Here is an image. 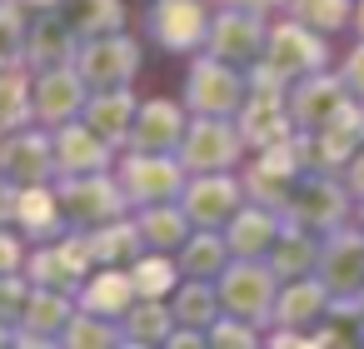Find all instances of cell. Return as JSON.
I'll return each instance as SVG.
<instances>
[{
  "instance_id": "cell-1",
  "label": "cell",
  "mask_w": 364,
  "mask_h": 349,
  "mask_svg": "<svg viewBox=\"0 0 364 349\" xmlns=\"http://www.w3.org/2000/svg\"><path fill=\"white\" fill-rule=\"evenodd\" d=\"M55 195H60V215L70 230H95L105 220L130 215V200L115 180V170H95V175H55Z\"/></svg>"
},
{
  "instance_id": "cell-2",
  "label": "cell",
  "mask_w": 364,
  "mask_h": 349,
  "mask_svg": "<svg viewBox=\"0 0 364 349\" xmlns=\"http://www.w3.org/2000/svg\"><path fill=\"white\" fill-rule=\"evenodd\" d=\"M245 135L230 115H190L185 140H180V165L190 175H215V170H240L245 160Z\"/></svg>"
},
{
  "instance_id": "cell-3",
  "label": "cell",
  "mask_w": 364,
  "mask_h": 349,
  "mask_svg": "<svg viewBox=\"0 0 364 349\" xmlns=\"http://www.w3.org/2000/svg\"><path fill=\"white\" fill-rule=\"evenodd\" d=\"M90 269H95V254H90L85 230H65L55 240H36L31 254H26V279L36 289H65V294H75Z\"/></svg>"
},
{
  "instance_id": "cell-4",
  "label": "cell",
  "mask_w": 364,
  "mask_h": 349,
  "mask_svg": "<svg viewBox=\"0 0 364 349\" xmlns=\"http://www.w3.org/2000/svg\"><path fill=\"white\" fill-rule=\"evenodd\" d=\"M279 284H284V279L274 274L269 259H230V264L220 269V279H215L220 309H225V314H240V319H250V324H269Z\"/></svg>"
},
{
  "instance_id": "cell-5",
  "label": "cell",
  "mask_w": 364,
  "mask_h": 349,
  "mask_svg": "<svg viewBox=\"0 0 364 349\" xmlns=\"http://www.w3.org/2000/svg\"><path fill=\"white\" fill-rule=\"evenodd\" d=\"M245 95H250V80L240 65L215 60L210 50H200L190 60V75H185V110L190 115H230L235 120Z\"/></svg>"
},
{
  "instance_id": "cell-6",
  "label": "cell",
  "mask_w": 364,
  "mask_h": 349,
  "mask_svg": "<svg viewBox=\"0 0 364 349\" xmlns=\"http://www.w3.org/2000/svg\"><path fill=\"white\" fill-rule=\"evenodd\" d=\"M115 180L130 200V210L140 205H160V200H180L190 170L180 165V155H150V150H125L115 160Z\"/></svg>"
},
{
  "instance_id": "cell-7",
  "label": "cell",
  "mask_w": 364,
  "mask_h": 349,
  "mask_svg": "<svg viewBox=\"0 0 364 349\" xmlns=\"http://www.w3.org/2000/svg\"><path fill=\"white\" fill-rule=\"evenodd\" d=\"M289 225H304L314 235H329L349 220V185H339L329 170H304L279 210Z\"/></svg>"
},
{
  "instance_id": "cell-8",
  "label": "cell",
  "mask_w": 364,
  "mask_h": 349,
  "mask_svg": "<svg viewBox=\"0 0 364 349\" xmlns=\"http://www.w3.org/2000/svg\"><path fill=\"white\" fill-rule=\"evenodd\" d=\"M140 60H145L140 41H135V36H125V31L90 36V41H80V50H75V70H80V80H85L90 90L130 85V80L140 75Z\"/></svg>"
},
{
  "instance_id": "cell-9",
  "label": "cell",
  "mask_w": 364,
  "mask_h": 349,
  "mask_svg": "<svg viewBox=\"0 0 364 349\" xmlns=\"http://www.w3.org/2000/svg\"><path fill=\"white\" fill-rule=\"evenodd\" d=\"M264 65H274L289 85L299 80V75H314V70H324L329 65V41L314 31V26H304V21H279V26H269V36H264V55H259Z\"/></svg>"
},
{
  "instance_id": "cell-10",
  "label": "cell",
  "mask_w": 364,
  "mask_h": 349,
  "mask_svg": "<svg viewBox=\"0 0 364 349\" xmlns=\"http://www.w3.org/2000/svg\"><path fill=\"white\" fill-rule=\"evenodd\" d=\"M245 180L235 170H215V175H190L180 190V210L190 215L195 230H225L230 215L245 205Z\"/></svg>"
},
{
  "instance_id": "cell-11",
  "label": "cell",
  "mask_w": 364,
  "mask_h": 349,
  "mask_svg": "<svg viewBox=\"0 0 364 349\" xmlns=\"http://www.w3.org/2000/svg\"><path fill=\"white\" fill-rule=\"evenodd\" d=\"M145 26L160 50L195 55V50H205V36H210V6L205 0H155Z\"/></svg>"
},
{
  "instance_id": "cell-12",
  "label": "cell",
  "mask_w": 364,
  "mask_h": 349,
  "mask_svg": "<svg viewBox=\"0 0 364 349\" xmlns=\"http://www.w3.org/2000/svg\"><path fill=\"white\" fill-rule=\"evenodd\" d=\"M264 36H269L264 16H255V11H235V6H220V11L210 16L205 50H210L215 60H230V65L250 70V65L264 55Z\"/></svg>"
},
{
  "instance_id": "cell-13",
  "label": "cell",
  "mask_w": 364,
  "mask_h": 349,
  "mask_svg": "<svg viewBox=\"0 0 364 349\" xmlns=\"http://www.w3.org/2000/svg\"><path fill=\"white\" fill-rule=\"evenodd\" d=\"M0 175L16 180V185H41L55 180V135L50 125H21L0 140Z\"/></svg>"
},
{
  "instance_id": "cell-14",
  "label": "cell",
  "mask_w": 364,
  "mask_h": 349,
  "mask_svg": "<svg viewBox=\"0 0 364 349\" xmlns=\"http://www.w3.org/2000/svg\"><path fill=\"white\" fill-rule=\"evenodd\" d=\"M85 95L90 85L80 80L75 65H50V70H31V105H36V120L41 125H65L85 110Z\"/></svg>"
},
{
  "instance_id": "cell-15",
  "label": "cell",
  "mask_w": 364,
  "mask_h": 349,
  "mask_svg": "<svg viewBox=\"0 0 364 349\" xmlns=\"http://www.w3.org/2000/svg\"><path fill=\"white\" fill-rule=\"evenodd\" d=\"M314 274L324 279L329 299H359V294H364V235L349 230V225L329 230Z\"/></svg>"
},
{
  "instance_id": "cell-16",
  "label": "cell",
  "mask_w": 364,
  "mask_h": 349,
  "mask_svg": "<svg viewBox=\"0 0 364 349\" xmlns=\"http://www.w3.org/2000/svg\"><path fill=\"white\" fill-rule=\"evenodd\" d=\"M185 125H190V110H185V100H165V95H155V100H140V110H135V125H130V140H125V150L175 155V150H180V140H185Z\"/></svg>"
},
{
  "instance_id": "cell-17",
  "label": "cell",
  "mask_w": 364,
  "mask_h": 349,
  "mask_svg": "<svg viewBox=\"0 0 364 349\" xmlns=\"http://www.w3.org/2000/svg\"><path fill=\"white\" fill-rule=\"evenodd\" d=\"M50 135H55V175H95V170H115L120 160V150L105 135H95L80 115L55 125Z\"/></svg>"
},
{
  "instance_id": "cell-18",
  "label": "cell",
  "mask_w": 364,
  "mask_h": 349,
  "mask_svg": "<svg viewBox=\"0 0 364 349\" xmlns=\"http://www.w3.org/2000/svg\"><path fill=\"white\" fill-rule=\"evenodd\" d=\"M240 135L250 150H264V145H279L294 135V115H289V90H250L240 115H235Z\"/></svg>"
},
{
  "instance_id": "cell-19",
  "label": "cell",
  "mask_w": 364,
  "mask_h": 349,
  "mask_svg": "<svg viewBox=\"0 0 364 349\" xmlns=\"http://www.w3.org/2000/svg\"><path fill=\"white\" fill-rule=\"evenodd\" d=\"M75 309H80L75 294H65V289H36L31 284L26 314L16 324V344L21 349H31V344H60L65 329H70V319H75Z\"/></svg>"
},
{
  "instance_id": "cell-20",
  "label": "cell",
  "mask_w": 364,
  "mask_h": 349,
  "mask_svg": "<svg viewBox=\"0 0 364 349\" xmlns=\"http://www.w3.org/2000/svg\"><path fill=\"white\" fill-rule=\"evenodd\" d=\"M349 100V85L344 75L334 70H314V75H299L289 85V115H294V130H319L339 115V105Z\"/></svg>"
},
{
  "instance_id": "cell-21",
  "label": "cell",
  "mask_w": 364,
  "mask_h": 349,
  "mask_svg": "<svg viewBox=\"0 0 364 349\" xmlns=\"http://www.w3.org/2000/svg\"><path fill=\"white\" fill-rule=\"evenodd\" d=\"M279 230H284V215H279V210L245 200V205L230 215L225 240H230V254H235V259H264L269 245L279 240Z\"/></svg>"
},
{
  "instance_id": "cell-22",
  "label": "cell",
  "mask_w": 364,
  "mask_h": 349,
  "mask_svg": "<svg viewBox=\"0 0 364 349\" xmlns=\"http://www.w3.org/2000/svg\"><path fill=\"white\" fill-rule=\"evenodd\" d=\"M80 36L70 31V21L60 11H41L31 16V36H26V65L31 70H50V65H75Z\"/></svg>"
},
{
  "instance_id": "cell-23",
  "label": "cell",
  "mask_w": 364,
  "mask_h": 349,
  "mask_svg": "<svg viewBox=\"0 0 364 349\" xmlns=\"http://www.w3.org/2000/svg\"><path fill=\"white\" fill-rule=\"evenodd\" d=\"M135 110H140V100H135L130 85H105V90H90V95H85L80 120H85L95 135H105L115 150H125L130 125H135Z\"/></svg>"
},
{
  "instance_id": "cell-24",
  "label": "cell",
  "mask_w": 364,
  "mask_h": 349,
  "mask_svg": "<svg viewBox=\"0 0 364 349\" xmlns=\"http://www.w3.org/2000/svg\"><path fill=\"white\" fill-rule=\"evenodd\" d=\"M11 225L26 235V240H55L65 235V215H60V195H55V180H41V185H16V215Z\"/></svg>"
},
{
  "instance_id": "cell-25",
  "label": "cell",
  "mask_w": 364,
  "mask_h": 349,
  "mask_svg": "<svg viewBox=\"0 0 364 349\" xmlns=\"http://www.w3.org/2000/svg\"><path fill=\"white\" fill-rule=\"evenodd\" d=\"M135 279H130V264H95L80 289H75V304L90 309V314H105V319H120L130 304H135Z\"/></svg>"
},
{
  "instance_id": "cell-26",
  "label": "cell",
  "mask_w": 364,
  "mask_h": 349,
  "mask_svg": "<svg viewBox=\"0 0 364 349\" xmlns=\"http://www.w3.org/2000/svg\"><path fill=\"white\" fill-rule=\"evenodd\" d=\"M329 314V289L319 274H299V279H284L279 294H274V314L269 324H284V329H309Z\"/></svg>"
},
{
  "instance_id": "cell-27",
  "label": "cell",
  "mask_w": 364,
  "mask_h": 349,
  "mask_svg": "<svg viewBox=\"0 0 364 349\" xmlns=\"http://www.w3.org/2000/svg\"><path fill=\"white\" fill-rule=\"evenodd\" d=\"M319 249H324V240H319L314 230L284 220V230H279V240L269 245L264 259L274 264L279 279H299V274H314V269H319Z\"/></svg>"
},
{
  "instance_id": "cell-28",
  "label": "cell",
  "mask_w": 364,
  "mask_h": 349,
  "mask_svg": "<svg viewBox=\"0 0 364 349\" xmlns=\"http://www.w3.org/2000/svg\"><path fill=\"white\" fill-rule=\"evenodd\" d=\"M135 215V225H140V240H145V249H180L185 240H190V215L180 210V200H160V205H140V210H130Z\"/></svg>"
},
{
  "instance_id": "cell-29",
  "label": "cell",
  "mask_w": 364,
  "mask_h": 349,
  "mask_svg": "<svg viewBox=\"0 0 364 349\" xmlns=\"http://www.w3.org/2000/svg\"><path fill=\"white\" fill-rule=\"evenodd\" d=\"M175 259H180V274L185 279H220V269L235 254H230L225 230H190V240L175 249Z\"/></svg>"
},
{
  "instance_id": "cell-30",
  "label": "cell",
  "mask_w": 364,
  "mask_h": 349,
  "mask_svg": "<svg viewBox=\"0 0 364 349\" xmlns=\"http://www.w3.org/2000/svg\"><path fill=\"white\" fill-rule=\"evenodd\" d=\"M175 329V314H170V299H135L125 314H120V339L130 349H150V344H165Z\"/></svg>"
},
{
  "instance_id": "cell-31",
  "label": "cell",
  "mask_w": 364,
  "mask_h": 349,
  "mask_svg": "<svg viewBox=\"0 0 364 349\" xmlns=\"http://www.w3.org/2000/svg\"><path fill=\"white\" fill-rule=\"evenodd\" d=\"M85 240H90V254H95V264H130V259H135V254L145 249V240H140V225H135V215L105 220V225L85 230Z\"/></svg>"
},
{
  "instance_id": "cell-32",
  "label": "cell",
  "mask_w": 364,
  "mask_h": 349,
  "mask_svg": "<svg viewBox=\"0 0 364 349\" xmlns=\"http://www.w3.org/2000/svg\"><path fill=\"white\" fill-rule=\"evenodd\" d=\"M170 314H175V324H190V329H205L210 334V324L225 314L215 279H180L175 294H170Z\"/></svg>"
},
{
  "instance_id": "cell-33",
  "label": "cell",
  "mask_w": 364,
  "mask_h": 349,
  "mask_svg": "<svg viewBox=\"0 0 364 349\" xmlns=\"http://www.w3.org/2000/svg\"><path fill=\"white\" fill-rule=\"evenodd\" d=\"M130 279H135V294L140 299H170L185 274H180V259L170 249H140L130 259Z\"/></svg>"
},
{
  "instance_id": "cell-34",
  "label": "cell",
  "mask_w": 364,
  "mask_h": 349,
  "mask_svg": "<svg viewBox=\"0 0 364 349\" xmlns=\"http://www.w3.org/2000/svg\"><path fill=\"white\" fill-rule=\"evenodd\" d=\"M21 125H36L31 105V65H6L0 70V135H11Z\"/></svg>"
},
{
  "instance_id": "cell-35",
  "label": "cell",
  "mask_w": 364,
  "mask_h": 349,
  "mask_svg": "<svg viewBox=\"0 0 364 349\" xmlns=\"http://www.w3.org/2000/svg\"><path fill=\"white\" fill-rule=\"evenodd\" d=\"M60 16L70 21V31L80 41H90L105 31H125V0H65Z\"/></svg>"
},
{
  "instance_id": "cell-36",
  "label": "cell",
  "mask_w": 364,
  "mask_h": 349,
  "mask_svg": "<svg viewBox=\"0 0 364 349\" xmlns=\"http://www.w3.org/2000/svg\"><path fill=\"white\" fill-rule=\"evenodd\" d=\"M65 349H110V344H125L120 339V319H105V314H90V309H75L65 339Z\"/></svg>"
},
{
  "instance_id": "cell-37",
  "label": "cell",
  "mask_w": 364,
  "mask_h": 349,
  "mask_svg": "<svg viewBox=\"0 0 364 349\" xmlns=\"http://www.w3.org/2000/svg\"><path fill=\"white\" fill-rule=\"evenodd\" d=\"M26 36H31V11L21 0H0V70L26 65Z\"/></svg>"
},
{
  "instance_id": "cell-38",
  "label": "cell",
  "mask_w": 364,
  "mask_h": 349,
  "mask_svg": "<svg viewBox=\"0 0 364 349\" xmlns=\"http://www.w3.org/2000/svg\"><path fill=\"white\" fill-rule=\"evenodd\" d=\"M289 16L314 26L319 36H334L354 21V0H289Z\"/></svg>"
},
{
  "instance_id": "cell-39",
  "label": "cell",
  "mask_w": 364,
  "mask_h": 349,
  "mask_svg": "<svg viewBox=\"0 0 364 349\" xmlns=\"http://www.w3.org/2000/svg\"><path fill=\"white\" fill-rule=\"evenodd\" d=\"M210 344L215 349H250V344H259V324H250L240 314H220L210 324Z\"/></svg>"
},
{
  "instance_id": "cell-40",
  "label": "cell",
  "mask_w": 364,
  "mask_h": 349,
  "mask_svg": "<svg viewBox=\"0 0 364 349\" xmlns=\"http://www.w3.org/2000/svg\"><path fill=\"white\" fill-rule=\"evenodd\" d=\"M26 299H31V279H26V269H16V274H0V324H21V314H26Z\"/></svg>"
},
{
  "instance_id": "cell-41",
  "label": "cell",
  "mask_w": 364,
  "mask_h": 349,
  "mask_svg": "<svg viewBox=\"0 0 364 349\" xmlns=\"http://www.w3.org/2000/svg\"><path fill=\"white\" fill-rule=\"evenodd\" d=\"M26 254H31V240H26L16 225H0V274L26 269Z\"/></svg>"
},
{
  "instance_id": "cell-42",
  "label": "cell",
  "mask_w": 364,
  "mask_h": 349,
  "mask_svg": "<svg viewBox=\"0 0 364 349\" xmlns=\"http://www.w3.org/2000/svg\"><path fill=\"white\" fill-rule=\"evenodd\" d=\"M339 75H344V85H349V95L354 100H364V41L344 55V65H339Z\"/></svg>"
},
{
  "instance_id": "cell-43",
  "label": "cell",
  "mask_w": 364,
  "mask_h": 349,
  "mask_svg": "<svg viewBox=\"0 0 364 349\" xmlns=\"http://www.w3.org/2000/svg\"><path fill=\"white\" fill-rule=\"evenodd\" d=\"M344 185H349L354 200H364V145H359V155L349 160V180H344Z\"/></svg>"
},
{
  "instance_id": "cell-44",
  "label": "cell",
  "mask_w": 364,
  "mask_h": 349,
  "mask_svg": "<svg viewBox=\"0 0 364 349\" xmlns=\"http://www.w3.org/2000/svg\"><path fill=\"white\" fill-rule=\"evenodd\" d=\"M220 6H235V11H255V16H269V11L289 6V0H220Z\"/></svg>"
},
{
  "instance_id": "cell-45",
  "label": "cell",
  "mask_w": 364,
  "mask_h": 349,
  "mask_svg": "<svg viewBox=\"0 0 364 349\" xmlns=\"http://www.w3.org/2000/svg\"><path fill=\"white\" fill-rule=\"evenodd\" d=\"M11 215H16V180L0 175V225H11Z\"/></svg>"
},
{
  "instance_id": "cell-46",
  "label": "cell",
  "mask_w": 364,
  "mask_h": 349,
  "mask_svg": "<svg viewBox=\"0 0 364 349\" xmlns=\"http://www.w3.org/2000/svg\"><path fill=\"white\" fill-rule=\"evenodd\" d=\"M21 6H26L31 16H41V11H60V6H65V0H21Z\"/></svg>"
},
{
  "instance_id": "cell-47",
  "label": "cell",
  "mask_w": 364,
  "mask_h": 349,
  "mask_svg": "<svg viewBox=\"0 0 364 349\" xmlns=\"http://www.w3.org/2000/svg\"><path fill=\"white\" fill-rule=\"evenodd\" d=\"M354 31H359V41H364V0H354V21H349Z\"/></svg>"
},
{
  "instance_id": "cell-48",
  "label": "cell",
  "mask_w": 364,
  "mask_h": 349,
  "mask_svg": "<svg viewBox=\"0 0 364 349\" xmlns=\"http://www.w3.org/2000/svg\"><path fill=\"white\" fill-rule=\"evenodd\" d=\"M6 344H16V329H11V324H0V349H6Z\"/></svg>"
},
{
  "instance_id": "cell-49",
  "label": "cell",
  "mask_w": 364,
  "mask_h": 349,
  "mask_svg": "<svg viewBox=\"0 0 364 349\" xmlns=\"http://www.w3.org/2000/svg\"><path fill=\"white\" fill-rule=\"evenodd\" d=\"M359 309H364V294H359Z\"/></svg>"
},
{
  "instance_id": "cell-50",
  "label": "cell",
  "mask_w": 364,
  "mask_h": 349,
  "mask_svg": "<svg viewBox=\"0 0 364 349\" xmlns=\"http://www.w3.org/2000/svg\"><path fill=\"white\" fill-rule=\"evenodd\" d=\"M0 140H6V135H0Z\"/></svg>"
}]
</instances>
